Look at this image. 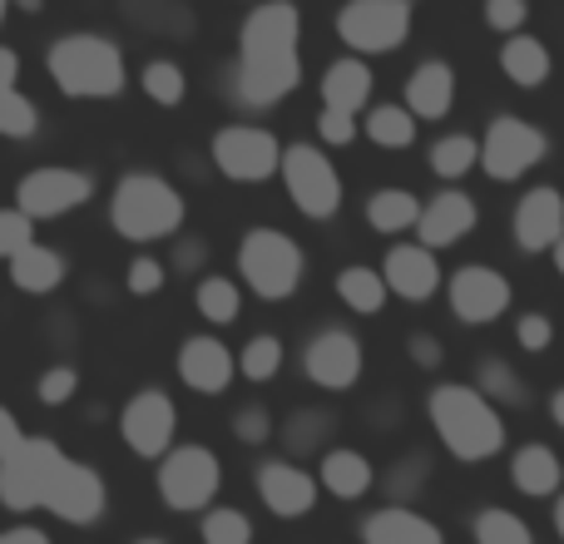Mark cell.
I'll use <instances>...</instances> for the list:
<instances>
[{"mask_svg": "<svg viewBox=\"0 0 564 544\" xmlns=\"http://www.w3.org/2000/svg\"><path fill=\"white\" fill-rule=\"evenodd\" d=\"M302 85V10L292 0H258L238 30L234 99L243 109H273Z\"/></svg>", "mask_w": 564, "mask_h": 544, "instance_id": "1", "label": "cell"}, {"mask_svg": "<svg viewBox=\"0 0 564 544\" xmlns=\"http://www.w3.org/2000/svg\"><path fill=\"white\" fill-rule=\"evenodd\" d=\"M426 421L441 436V446H446L456 460H466V466H480V460L506 450L500 406L480 396V387H470V381H441V387H431Z\"/></svg>", "mask_w": 564, "mask_h": 544, "instance_id": "2", "label": "cell"}, {"mask_svg": "<svg viewBox=\"0 0 564 544\" xmlns=\"http://www.w3.org/2000/svg\"><path fill=\"white\" fill-rule=\"evenodd\" d=\"M45 69L59 95H69V99H119L129 85L124 50L109 35H95V30L59 35L45 50Z\"/></svg>", "mask_w": 564, "mask_h": 544, "instance_id": "3", "label": "cell"}, {"mask_svg": "<svg viewBox=\"0 0 564 544\" xmlns=\"http://www.w3.org/2000/svg\"><path fill=\"white\" fill-rule=\"evenodd\" d=\"M188 218V204L164 174H149V168H134L115 184V198H109V224L124 243H164V238H178Z\"/></svg>", "mask_w": 564, "mask_h": 544, "instance_id": "4", "label": "cell"}, {"mask_svg": "<svg viewBox=\"0 0 564 544\" xmlns=\"http://www.w3.org/2000/svg\"><path fill=\"white\" fill-rule=\"evenodd\" d=\"M238 272L263 302H288L307 278V253L282 228H248L238 243Z\"/></svg>", "mask_w": 564, "mask_h": 544, "instance_id": "5", "label": "cell"}, {"mask_svg": "<svg viewBox=\"0 0 564 544\" xmlns=\"http://www.w3.org/2000/svg\"><path fill=\"white\" fill-rule=\"evenodd\" d=\"M282 188H288L292 208L312 224H327V218L341 214V174L317 144H282Z\"/></svg>", "mask_w": 564, "mask_h": 544, "instance_id": "6", "label": "cell"}, {"mask_svg": "<svg viewBox=\"0 0 564 544\" xmlns=\"http://www.w3.org/2000/svg\"><path fill=\"white\" fill-rule=\"evenodd\" d=\"M224 490V460L208 446H174L169 456H159V500H164L174 515H194L208 510Z\"/></svg>", "mask_w": 564, "mask_h": 544, "instance_id": "7", "label": "cell"}, {"mask_svg": "<svg viewBox=\"0 0 564 544\" xmlns=\"http://www.w3.org/2000/svg\"><path fill=\"white\" fill-rule=\"evenodd\" d=\"M411 0H347L337 10V35L351 55H391L411 35Z\"/></svg>", "mask_w": 564, "mask_h": 544, "instance_id": "8", "label": "cell"}, {"mask_svg": "<svg viewBox=\"0 0 564 544\" xmlns=\"http://www.w3.org/2000/svg\"><path fill=\"white\" fill-rule=\"evenodd\" d=\"M59 460H65V450H59L50 436H25L10 456H0V505L15 510V515L40 510Z\"/></svg>", "mask_w": 564, "mask_h": 544, "instance_id": "9", "label": "cell"}, {"mask_svg": "<svg viewBox=\"0 0 564 544\" xmlns=\"http://www.w3.org/2000/svg\"><path fill=\"white\" fill-rule=\"evenodd\" d=\"M214 168L234 184H268L282 164V139L263 124H224L208 144Z\"/></svg>", "mask_w": 564, "mask_h": 544, "instance_id": "10", "label": "cell"}, {"mask_svg": "<svg viewBox=\"0 0 564 544\" xmlns=\"http://www.w3.org/2000/svg\"><path fill=\"white\" fill-rule=\"evenodd\" d=\"M545 154H550L545 129H535L520 115L490 119L486 139H480V168H486L496 184H516V178H525L535 164H545Z\"/></svg>", "mask_w": 564, "mask_h": 544, "instance_id": "11", "label": "cell"}, {"mask_svg": "<svg viewBox=\"0 0 564 544\" xmlns=\"http://www.w3.org/2000/svg\"><path fill=\"white\" fill-rule=\"evenodd\" d=\"M89 198H95V178H89L85 168H69V164H40L15 184V208L25 218H35V224L75 214V208H85Z\"/></svg>", "mask_w": 564, "mask_h": 544, "instance_id": "12", "label": "cell"}, {"mask_svg": "<svg viewBox=\"0 0 564 544\" xmlns=\"http://www.w3.org/2000/svg\"><path fill=\"white\" fill-rule=\"evenodd\" d=\"M119 436H124V446L134 450L139 460H159L174 450V436H178V406L169 391L159 387H144L134 391V396L124 401V411H119Z\"/></svg>", "mask_w": 564, "mask_h": 544, "instance_id": "13", "label": "cell"}, {"mask_svg": "<svg viewBox=\"0 0 564 544\" xmlns=\"http://www.w3.org/2000/svg\"><path fill=\"white\" fill-rule=\"evenodd\" d=\"M109 505V490H105V476H99L95 466H85V460H59L55 480H50L45 490V505L55 520H65V525H99V515H105Z\"/></svg>", "mask_w": 564, "mask_h": 544, "instance_id": "14", "label": "cell"}, {"mask_svg": "<svg viewBox=\"0 0 564 544\" xmlns=\"http://www.w3.org/2000/svg\"><path fill=\"white\" fill-rule=\"evenodd\" d=\"M510 302H516L510 278L486 263H466L451 278V312H456L466 327H490V322H500L510 312Z\"/></svg>", "mask_w": 564, "mask_h": 544, "instance_id": "15", "label": "cell"}, {"mask_svg": "<svg viewBox=\"0 0 564 544\" xmlns=\"http://www.w3.org/2000/svg\"><path fill=\"white\" fill-rule=\"evenodd\" d=\"M302 371L322 391H351L361 381V341L347 327H322L302 347Z\"/></svg>", "mask_w": 564, "mask_h": 544, "instance_id": "16", "label": "cell"}, {"mask_svg": "<svg viewBox=\"0 0 564 544\" xmlns=\"http://www.w3.org/2000/svg\"><path fill=\"white\" fill-rule=\"evenodd\" d=\"M317 476L302 470L297 460H263L258 466V500L273 510L278 520H307L317 510Z\"/></svg>", "mask_w": 564, "mask_h": 544, "instance_id": "17", "label": "cell"}, {"mask_svg": "<svg viewBox=\"0 0 564 544\" xmlns=\"http://www.w3.org/2000/svg\"><path fill=\"white\" fill-rule=\"evenodd\" d=\"M238 377V357L214 337V331H198V337H184L178 347V381L198 396H224Z\"/></svg>", "mask_w": 564, "mask_h": 544, "instance_id": "18", "label": "cell"}, {"mask_svg": "<svg viewBox=\"0 0 564 544\" xmlns=\"http://www.w3.org/2000/svg\"><path fill=\"white\" fill-rule=\"evenodd\" d=\"M510 233H516L520 253H550L564 233V194L550 184L530 188L516 204V218H510Z\"/></svg>", "mask_w": 564, "mask_h": 544, "instance_id": "19", "label": "cell"}, {"mask_svg": "<svg viewBox=\"0 0 564 544\" xmlns=\"http://www.w3.org/2000/svg\"><path fill=\"white\" fill-rule=\"evenodd\" d=\"M377 272H381L391 297H401V302H426L441 292V263L426 243H397L387 258H381Z\"/></svg>", "mask_w": 564, "mask_h": 544, "instance_id": "20", "label": "cell"}, {"mask_svg": "<svg viewBox=\"0 0 564 544\" xmlns=\"http://www.w3.org/2000/svg\"><path fill=\"white\" fill-rule=\"evenodd\" d=\"M476 218H480L476 198L460 194V188H446V194H436L431 204H421L416 233H421V243H426L431 253H436V248H456V243H466V238L476 233Z\"/></svg>", "mask_w": 564, "mask_h": 544, "instance_id": "21", "label": "cell"}, {"mask_svg": "<svg viewBox=\"0 0 564 544\" xmlns=\"http://www.w3.org/2000/svg\"><path fill=\"white\" fill-rule=\"evenodd\" d=\"M451 105H456V65L446 59H421L406 79V109L416 119H446Z\"/></svg>", "mask_w": 564, "mask_h": 544, "instance_id": "22", "label": "cell"}, {"mask_svg": "<svg viewBox=\"0 0 564 544\" xmlns=\"http://www.w3.org/2000/svg\"><path fill=\"white\" fill-rule=\"evenodd\" d=\"M361 544H446V535H441V525L426 520L421 510L387 505L361 520Z\"/></svg>", "mask_w": 564, "mask_h": 544, "instance_id": "23", "label": "cell"}, {"mask_svg": "<svg viewBox=\"0 0 564 544\" xmlns=\"http://www.w3.org/2000/svg\"><path fill=\"white\" fill-rule=\"evenodd\" d=\"M322 109H347V115H361L371 105V65L361 55L332 59L322 69Z\"/></svg>", "mask_w": 564, "mask_h": 544, "instance_id": "24", "label": "cell"}, {"mask_svg": "<svg viewBox=\"0 0 564 544\" xmlns=\"http://www.w3.org/2000/svg\"><path fill=\"white\" fill-rule=\"evenodd\" d=\"M510 486H516L520 496H530V500L560 496V486H564L560 456L545 446V440H530V446H520L516 456H510Z\"/></svg>", "mask_w": 564, "mask_h": 544, "instance_id": "25", "label": "cell"}, {"mask_svg": "<svg viewBox=\"0 0 564 544\" xmlns=\"http://www.w3.org/2000/svg\"><path fill=\"white\" fill-rule=\"evenodd\" d=\"M371 480H377V470H371V460L361 456V450H351V446L322 450L317 486L327 490V496H337V500H361V496L371 490Z\"/></svg>", "mask_w": 564, "mask_h": 544, "instance_id": "26", "label": "cell"}, {"mask_svg": "<svg viewBox=\"0 0 564 544\" xmlns=\"http://www.w3.org/2000/svg\"><path fill=\"white\" fill-rule=\"evenodd\" d=\"M65 272H69L65 253H55V248H45V243H30L10 258V282H15L20 292H30V297L55 292L59 282H65Z\"/></svg>", "mask_w": 564, "mask_h": 544, "instance_id": "27", "label": "cell"}, {"mask_svg": "<svg viewBox=\"0 0 564 544\" xmlns=\"http://www.w3.org/2000/svg\"><path fill=\"white\" fill-rule=\"evenodd\" d=\"M500 69H506L510 85L540 89L550 75H555V59H550V50L540 45L535 35H510L506 45H500Z\"/></svg>", "mask_w": 564, "mask_h": 544, "instance_id": "28", "label": "cell"}, {"mask_svg": "<svg viewBox=\"0 0 564 544\" xmlns=\"http://www.w3.org/2000/svg\"><path fill=\"white\" fill-rule=\"evenodd\" d=\"M421 218V198L411 194V188H377V194L367 198V224L377 228V233H406V228H416Z\"/></svg>", "mask_w": 564, "mask_h": 544, "instance_id": "29", "label": "cell"}, {"mask_svg": "<svg viewBox=\"0 0 564 544\" xmlns=\"http://www.w3.org/2000/svg\"><path fill=\"white\" fill-rule=\"evenodd\" d=\"M337 297L347 302L357 317H377L381 307H387V282H381V272L377 268H367V263H351V268H341L337 272Z\"/></svg>", "mask_w": 564, "mask_h": 544, "instance_id": "30", "label": "cell"}, {"mask_svg": "<svg viewBox=\"0 0 564 544\" xmlns=\"http://www.w3.org/2000/svg\"><path fill=\"white\" fill-rule=\"evenodd\" d=\"M194 307L208 327H228V322L243 317V292H238L234 278H214V272H208L194 287Z\"/></svg>", "mask_w": 564, "mask_h": 544, "instance_id": "31", "label": "cell"}, {"mask_svg": "<svg viewBox=\"0 0 564 544\" xmlns=\"http://www.w3.org/2000/svg\"><path fill=\"white\" fill-rule=\"evenodd\" d=\"M416 124L421 119L411 115L406 105H377L367 115V124H361V134H367L371 144H381V149H411L416 144Z\"/></svg>", "mask_w": 564, "mask_h": 544, "instance_id": "32", "label": "cell"}, {"mask_svg": "<svg viewBox=\"0 0 564 544\" xmlns=\"http://www.w3.org/2000/svg\"><path fill=\"white\" fill-rule=\"evenodd\" d=\"M476 387L486 401H496V406H530V387L520 381V371L510 367V361L500 357H486L476 367Z\"/></svg>", "mask_w": 564, "mask_h": 544, "instance_id": "33", "label": "cell"}, {"mask_svg": "<svg viewBox=\"0 0 564 544\" xmlns=\"http://www.w3.org/2000/svg\"><path fill=\"white\" fill-rule=\"evenodd\" d=\"M470 168H480V139L470 134H446L431 144V174L446 178V184H456V178H466Z\"/></svg>", "mask_w": 564, "mask_h": 544, "instance_id": "34", "label": "cell"}, {"mask_svg": "<svg viewBox=\"0 0 564 544\" xmlns=\"http://www.w3.org/2000/svg\"><path fill=\"white\" fill-rule=\"evenodd\" d=\"M282 357H288V347H282V337H273V331H258V337L243 341V351H238V377L248 381H273L282 371Z\"/></svg>", "mask_w": 564, "mask_h": 544, "instance_id": "35", "label": "cell"}, {"mask_svg": "<svg viewBox=\"0 0 564 544\" xmlns=\"http://www.w3.org/2000/svg\"><path fill=\"white\" fill-rule=\"evenodd\" d=\"M470 535H476V544H535V530H530L525 520H520L516 510H506V505L480 510L476 525H470Z\"/></svg>", "mask_w": 564, "mask_h": 544, "instance_id": "36", "label": "cell"}, {"mask_svg": "<svg viewBox=\"0 0 564 544\" xmlns=\"http://www.w3.org/2000/svg\"><path fill=\"white\" fill-rule=\"evenodd\" d=\"M139 85H144V95L164 109L184 105V95H188V75H184V65H174V59H149V65L139 69Z\"/></svg>", "mask_w": 564, "mask_h": 544, "instance_id": "37", "label": "cell"}, {"mask_svg": "<svg viewBox=\"0 0 564 544\" xmlns=\"http://www.w3.org/2000/svg\"><path fill=\"white\" fill-rule=\"evenodd\" d=\"M198 535H204V544H253V520L234 505H214V510H204Z\"/></svg>", "mask_w": 564, "mask_h": 544, "instance_id": "38", "label": "cell"}, {"mask_svg": "<svg viewBox=\"0 0 564 544\" xmlns=\"http://www.w3.org/2000/svg\"><path fill=\"white\" fill-rule=\"evenodd\" d=\"M40 134V109L30 95L15 89H0V139H30Z\"/></svg>", "mask_w": 564, "mask_h": 544, "instance_id": "39", "label": "cell"}, {"mask_svg": "<svg viewBox=\"0 0 564 544\" xmlns=\"http://www.w3.org/2000/svg\"><path fill=\"white\" fill-rule=\"evenodd\" d=\"M327 431H332L327 411H297V416L288 421V450H292V456H302V450H317Z\"/></svg>", "mask_w": 564, "mask_h": 544, "instance_id": "40", "label": "cell"}, {"mask_svg": "<svg viewBox=\"0 0 564 544\" xmlns=\"http://www.w3.org/2000/svg\"><path fill=\"white\" fill-rule=\"evenodd\" d=\"M30 243H35V218H25L15 204L0 208V258L10 263V258H15L20 248H30Z\"/></svg>", "mask_w": 564, "mask_h": 544, "instance_id": "41", "label": "cell"}, {"mask_svg": "<svg viewBox=\"0 0 564 544\" xmlns=\"http://www.w3.org/2000/svg\"><path fill=\"white\" fill-rule=\"evenodd\" d=\"M164 282H169V263H159V258H149V253H139L124 272V287L134 292V297H154V292H164Z\"/></svg>", "mask_w": 564, "mask_h": 544, "instance_id": "42", "label": "cell"}, {"mask_svg": "<svg viewBox=\"0 0 564 544\" xmlns=\"http://www.w3.org/2000/svg\"><path fill=\"white\" fill-rule=\"evenodd\" d=\"M75 391H79V371L75 367H50L45 377L35 381L40 406H65V401H75Z\"/></svg>", "mask_w": 564, "mask_h": 544, "instance_id": "43", "label": "cell"}, {"mask_svg": "<svg viewBox=\"0 0 564 544\" xmlns=\"http://www.w3.org/2000/svg\"><path fill=\"white\" fill-rule=\"evenodd\" d=\"M357 134H361V124H357V115H347V109H322L317 115V139L322 144L347 149V144H357Z\"/></svg>", "mask_w": 564, "mask_h": 544, "instance_id": "44", "label": "cell"}, {"mask_svg": "<svg viewBox=\"0 0 564 544\" xmlns=\"http://www.w3.org/2000/svg\"><path fill=\"white\" fill-rule=\"evenodd\" d=\"M530 20V0H486V25L500 35H520Z\"/></svg>", "mask_w": 564, "mask_h": 544, "instance_id": "45", "label": "cell"}, {"mask_svg": "<svg viewBox=\"0 0 564 544\" xmlns=\"http://www.w3.org/2000/svg\"><path fill=\"white\" fill-rule=\"evenodd\" d=\"M234 436L243 440V446H263V440L273 436V416H268V406H238L234 411Z\"/></svg>", "mask_w": 564, "mask_h": 544, "instance_id": "46", "label": "cell"}, {"mask_svg": "<svg viewBox=\"0 0 564 544\" xmlns=\"http://www.w3.org/2000/svg\"><path fill=\"white\" fill-rule=\"evenodd\" d=\"M516 341L525 351H550L555 347V322H550L545 312H525V317L516 322Z\"/></svg>", "mask_w": 564, "mask_h": 544, "instance_id": "47", "label": "cell"}, {"mask_svg": "<svg viewBox=\"0 0 564 544\" xmlns=\"http://www.w3.org/2000/svg\"><path fill=\"white\" fill-rule=\"evenodd\" d=\"M406 351H411V361H416V367H441V341L431 337V331H411L406 337Z\"/></svg>", "mask_w": 564, "mask_h": 544, "instance_id": "48", "label": "cell"}, {"mask_svg": "<svg viewBox=\"0 0 564 544\" xmlns=\"http://www.w3.org/2000/svg\"><path fill=\"white\" fill-rule=\"evenodd\" d=\"M204 263H208V248L198 243V238H184V243L174 248V268H178V272H198Z\"/></svg>", "mask_w": 564, "mask_h": 544, "instance_id": "49", "label": "cell"}, {"mask_svg": "<svg viewBox=\"0 0 564 544\" xmlns=\"http://www.w3.org/2000/svg\"><path fill=\"white\" fill-rule=\"evenodd\" d=\"M20 440H25V431H20V416L6 406V401H0V456H10Z\"/></svg>", "mask_w": 564, "mask_h": 544, "instance_id": "50", "label": "cell"}, {"mask_svg": "<svg viewBox=\"0 0 564 544\" xmlns=\"http://www.w3.org/2000/svg\"><path fill=\"white\" fill-rule=\"evenodd\" d=\"M0 544H55V540L35 525H10V530H0Z\"/></svg>", "mask_w": 564, "mask_h": 544, "instance_id": "51", "label": "cell"}, {"mask_svg": "<svg viewBox=\"0 0 564 544\" xmlns=\"http://www.w3.org/2000/svg\"><path fill=\"white\" fill-rule=\"evenodd\" d=\"M20 79V55L10 45H0V89H15Z\"/></svg>", "mask_w": 564, "mask_h": 544, "instance_id": "52", "label": "cell"}, {"mask_svg": "<svg viewBox=\"0 0 564 544\" xmlns=\"http://www.w3.org/2000/svg\"><path fill=\"white\" fill-rule=\"evenodd\" d=\"M550 421L564 431V387H555V396H550Z\"/></svg>", "mask_w": 564, "mask_h": 544, "instance_id": "53", "label": "cell"}, {"mask_svg": "<svg viewBox=\"0 0 564 544\" xmlns=\"http://www.w3.org/2000/svg\"><path fill=\"white\" fill-rule=\"evenodd\" d=\"M10 10H25V15H40V10H45V0H10Z\"/></svg>", "mask_w": 564, "mask_h": 544, "instance_id": "54", "label": "cell"}, {"mask_svg": "<svg viewBox=\"0 0 564 544\" xmlns=\"http://www.w3.org/2000/svg\"><path fill=\"white\" fill-rule=\"evenodd\" d=\"M550 258H555V272H560V278H564V233H560V243H555V248H550Z\"/></svg>", "mask_w": 564, "mask_h": 544, "instance_id": "55", "label": "cell"}, {"mask_svg": "<svg viewBox=\"0 0 564 544\" xmlns=\"http://www.w3.org/2000/svg\"><path fill=\"white\" fill-rule=\"evenodd\" d=\"M555 535H560V540H564V496H560V500H555Z\"/></svg>", "mask_w": 564, "mask_h": 544, "instance_id": "56", "label": "cell"}, {"mask_svg": "<svg viewBox=\"0 0 564 544\" xmlns=\"http://www.w3.org/2000/svg\"><path fill=\"white\" fill-rule=\"evenodd\" d=\"M134 544H169V540H159V535H144V540H134Z\"/></svg>", "mask_w": 564, "mask_h": 544, "instance_id": "57", "label": "cell"}, {"mask_svg": "<svg viewBox=\"0 0 564 544\" xmlns=\"http://www.w3.org/2000/svg\"><path fill=\"white\" fill-rule=\"evenodd\" d=\"M6 15H10V0H0V25H6Z\"/></svg>", "mask_w": 564, "mask_h": 544, "instance_id": "58", "label": "cell"}]
</instances>
